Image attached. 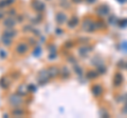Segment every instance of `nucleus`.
Here are the masks:
<instances>
[{
	"label": "nucleus",
	"instance_id": "15",
	"mask_svg": "<svg viewBox=\"0 0 127 118\" xmlns=\"http://www.w3.org/2000/svg\"><path fill=\"white\" fill-rule=\"evenodd\" d=\"M76 22H77V19H76V18H73V20H71V21L69 22V26H70V28H71V26H74Z\"/></svg>",
	"mask_w": 127,
	"mask_h": 118
},
{
	"label": "nucleus",
	"instance_id": "26",
	"mask_svg": "<svg viewBox=\"0 0 127 118\" xmlns=\"http://www.w3.org/2000/svg\"><path fill=\"white\" fill-rule=\"evenodd\" d=\"M3 17H4V13H3V12H1V11H0V19H2Z\"/></svg>",
	"mask_w": 127,
	"mask_h": 118
},
{
	"label": "nucleus",
	"instance_id": "16",
	"mask_svg": "<svg viewBox=\"0 0 127 118\" xmlns=\"http://www.w3.org/2000/svg\"><path fill=\"white\" fill-rule=\"evenodd\" d=\"M49 49H50V52L51 53H55V52H56V48H55L54 44H51V45H49Z\"/></svg>",
	"mask_w": 127,
	"mask_h": 118
},
{
	"label": "nucleus",
	"instance_id": "10",
	"mask_svg": "<svg viewBox=\"0 0 127 118\" xmlns=\"http://www.w3.org/2000/svg\"><path fill=\"white\" fill-rule=\"evenodd\" d=\"M1 41H2V43L4 44L5 46H10L12 44V38L7 37V36H5V35H2V37H1Z\"/></svg>",
	"mask_w": 127,
	"mask_h": 118
},
{
	"label": "nucleus",
	"instance_id": "25",
	"mask_svg": "<svg viewBox=\"0 0 127 118\" xmlns=\"http://www.w3.org/2000/svg\"><path fill=\"white\" fill-rule=\"evenodd\" d=\"M5 1H7V5H11L12 3L15 1V0H5Z\"/></svg>",
	"mask_w": 127,
	"mask_h": 118
},
{
	"label": "nucleus",
	"instance_id": "13",
	"mask_svg": "<svg viewBox=\"0 0 127 118\" xmlns=\"http://www.w3.org/2000/svg\"><path fill=\"white\" fill-rule=\"evenodd\" d=\"M40 54H41V49L38 46V48H36L35 50H34V52H33V55L35 57H38V56H40Z\"/></svg>",
	"mask_w": 127,
	"mask_h": 118
},
{
	"label": "nucleus",
	"instance_id": "7",
	"mask_svg": "<svg viewBox=\"0 0 127 118\" xmlns=\"http://www.w3.org/2000/svg\"><path fill=\"white\" fill-rule=\"evenodd\" d=\"M48 74H49V77H55L57 74H58V70H57L55 66H50L48 69Z\"/></svg>",
	"mask_w": 127,
	"mask_h": 118
},
{
	"label": "nucleus",
	"instance_id": "19",
	"mask_svg": "<svg viewBox=\"0 0 127 118\" xmlns=\"http://www.w3.org/2000/svg\"><path fill=\"white\" fill-rule=\"evenodd\" d=\"M56 58V54L55 53H50V55H49V59L50 60H53V59Z\"/></svg>",
	"mask_w": 127,
	"mask_h": 118
},
{
	"label": "nucleus",
	"instance_id": "18",
	"mask_svg": "<svg viewBox=\"0 0 127 118\" xmlns=\"http://www.w3.org/2000/svg\"><path fill=\"white\" fill-rule=\"evenodd\" d=\"M7 14H9L10 16H16V10L11 9V10L9 11V13H7Z\"/></svg>",
	"mask_w": 127,
	"mask_h": 118
},
{
	"label": "nucleus",
	"instance_id": "28",
	"mask_svg": "<svg viewBox=\"0 0 127 118\" xmlns=\"http://www.w3.org/2000/svg\"><path fill=\"white\" fill-rule=\"evenodd\" d=\"M30 41H31V44H33V45L36 43V42H35V40H34V39H30Z\"/></svg>",
	"mask_w": 127,
	"mask_h": 118
},
{
	"label": "nucleus",
	"instance_id": "17",
	"mask_svg": "<svg viewBox=\"0 0 127 118\" xmlns=\"http://www.w3.org/2000/svg\"><path fill=\"white\" fill-rule=\"evenodd\" d=\"M7 7V1H5V0H2V1H0V9H2V7Z\"/></svg>",
	"mask_w": 127,
	"mask_h": 118
},
{
	"label": "nucleus",
	"instance_id": "14",
	"mask_svg": "<svg viewBox=\"0 0 127 118\" xmlns=\"http://www.w3.org/2000/svg\"><path fill=\"white\" fill-rule=\"evenodd\" d=\"M28 89H29L30 92H36V87H35V85H33V84H30L28 87Z\"/></svg>",
	"mask_w": 127,
	"mask_h": 118
},
{
	"label": "nucleus",
	"instance_id": "23",
	"mask_svg": "<svg viewBox=\"0 0 127 118\" xmlns=\"http://www.w3.org/2000/svg\"><path fill=\"white\" fill-rule=\"evenodd\" d=\"M36 20H37L38 22H40V21H41V20H42V16L40 15V14H38V15L36 16Z\"/></svg>",
	"mask_w": 127,
	"mask_h": 118
},
{
	"label": "nucleus",
	"instance_id": "8",
	"mask_svg": "<svg viewBox=\"0 0 127 118\" xmlns=\"http://www.w3.org/2000/svg\"><path fill=\"white\" fill-rule=\"evenodd\" d=\"M0 85H1L2 89H7L10 87V80L7 77H2L1 80H0Z\"/></svg>",
	"mask_w": 127,
	"mask_h": 118
},
{
	"label": "nucleus",
	"instance_id": "12",
	"mask_svg": "<svg viewBox=\"0 0 127 118\" xmlns=\"http://www.w3.org/2000/svg\"><path fill=\"white\" fill-rule=\"evenodd\" d=\"M23 89H24L23 85L19 87V89H18V91H17V94H18V95H20V96H24V95L26 94V92L23 90Z\"/></svg>",
	"mask_w": 127,
	"mask_h": 118
},
{
	"label": "nucleus",
	"instance_id": "5",
	"mask_svg": "<svg viewBox=\"0 0 127 118\" xmlns=\"http://www.w3.org/2000/svg\"><path fill=\"white\" fill-rule=\"evenodd\" d=\"M15 24H16V21L13 19V17H7V18H5V19L3 20V25H4L5 28H14Z\"/></svg>",
	"mask_w": 127,
	"mask_h": 118
},
{
	"label": "nucleus",
	"instance_id": "21",
	"mask_svg": "<svg viewBox=\"0 0 127 118\" xmlns=\"http://www.w3.org/2000/svg\"><path fill=\"white\" fill-rule=\"evenodd\" d=\"M5 56H7V54H5V52L4 51H0V57H1V58H5Z\"/></svg>",
	"mask_w": 127,
	"mask_h": 118
},
{
	"label": "nucleus",
	"instance_id": "22",
	"mask_svg": "<svg viewBox=\"0 0 127 118\" xmlns=\"http://www.w3.org/2000/svg\"><path fill=\"white\" fill-rule=\"evenodd\" d=\"M16 17H17V21L18 22H21L22 20H23V17H22L21 15H16Z\"/></svg>",
	"mask_w": 127,
	"mask_h": 118
},
{
	"label": "nucleus",
	"instance_id": "27",
	"mask_svg": "<svg viewBox=\"0 0 127 118\" xmlns=\"http://www.w3.org/2000/svg\"><path fill=\"white\" fill-rule=\"evenodd\" d=\"M56 34H57V35H60V34H61V30H60V28H57V30H56Z\"/></svg>",
	"mask_w": 127,
	"mask_h": 118
},
{
	"label": "nucleus",
	"instance_id": "4",
	"mask_svg": "<svg viewBox=\"0 0 127 118\" xmlns=\"http://www.w3.org/2000/svg\"><path fill=\"white\" fill-rule=\"evenodd\" d=\"M29 50V46L26 43H24V42H21V43H19L17 46H16V52L18 53V54H24V53H26Z\"/></svg>",
	"mask_w": 127,
	"mask_h": 118
},
{
	"label": "nucleus",
	"instance_id": "6",
	"mask_svg": "<svg viewBox=\"0 0 127 118\" xmlns=\"http://www.w3.org/2000/svg\"><path fill=\"white\" fill-rule=\"evenodd\" d=\"M3 35L7 36V37H10V38H13V37H15V36L17 35V32H16L15 30H13V28H7V31H4Z\"/></svg>",
	"mask_w": 127,
	"mask_h": 118
},
{
	"label": "nucleus",
	"instance_id": "11",
	"mask_svg": "<svg viewBox=\"0 0 127 118\" xmlns=\"http://www.w3.org/2000/svg\"><path fill=\"white\" fill-rule=\"evenodd\" d=\"M56 21H57V23H59V24L64 23V22L66 21V15H65V14H61V13H58L56 16Z\"/></svg>",
	"mask_w": 127,
	"mask_h": 118
},
{
	"label": "nucleus",
	"instance_id": "9",
	"mask_svg": "<svg viewBox=\"0 0 127 118\" xmlns=\"http://www.w3.org/2000/svg\"><path fill=\"white\" fill-rule=\"evenodd\" d=\"M12 114H13V116H15V117H20V116L24 115V111L21 110L20 108H17V109H14L13 111H12Z\"/></svg>",
	"mask_w": 127,
	"mask_h": 118
},
{
	"label": "nucleus",
	"instance_id": "24",
	"mask_svg": "<svg viewBox=\"0 0 127 118\" xmlns=\"http://www.w3.org/2000/svg\"><path fill=\"white\" fill-rule=\"evenodd\" d=\"M33 32H34V34H35L36 36H40V32L38 31V30H33Z\"/></svg>",
	"mask_w": 127,
	"mask_h": 118
},
{
	"label": "nucleus",
	"instance_id": "3",
	"mask_svg": "<svg viewBox=\"0 0 127 118\" xmlns=\"http://www.w3.org/2000/svg\"><path fill=\"white\" fill-rule=\"evenodd\" d=\"M21 102H22V98H21L20 95L17 94V93L10 96V103H11V104H13V105H15L16 107V105L21 104Z\"/></svg>",
	"mask_w": 127,
	"mask_h": 118
},
{
	"label": "nucleus",
	"instance_id": "2",
	"mask_svg": "<svg viewBox=\"0 0 127 118\" xmlns=\"http://www.w3.org/2000/svg\"><path fill=\"white\" fill-rule=\"evenodd\" d=\"M31 4H32V7H33L36 12H42V11H45V7H46L45 3H42L39 0H33Z\"/></svg>",
	"mask_w": 127,
	"mask_h": 118
},
{
	"label": "nucleus",
	"instance_id": "20",
	"mask_svg": "<svg viewBox=\"0 0 127 118\" xmlns=\"http://www.w3.org/2000/svg\"><path fill=\"white\" fill-rule=\"evenodd\" d=\"M23 31L24 32H26V31L30 32V31H33V30H32V26H31V25H26V26H24V28H23Z\"/></svg>",
	"mask_w": 127,
	"mask_h": 118
},
{
	"label": "nucleus",
	"instance_id": "1",
	"mask_svg": "<svg viewBox=\"0 0 127 118\" xmlns=\"http://www.w3.org/2000/svg\"><path fill=\"white\" fill-rule=\"evenodd\" d=\"M49 74H48V70H41L38 73V83L40 85H45L47 82L49 81Z\"/></svg>",
	"mask_w": 127,
	"mask_h": 118
}]
</instances>
